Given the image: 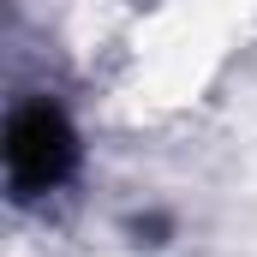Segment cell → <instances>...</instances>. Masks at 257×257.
<instances>
[{
  "mask_svg": "<svg viewBox=\"0 0 257 257\" xmlns=\"http://www.w3.org/2000/svg\"><path fill=\"white\" fill-rule=\"evenodd\" d=\"M0 162H6V197L18 209H48L84 174V132L66 114L60 96L36 90V96H18L6 108Z\"/></svg>",
  "mask_w": 257,
  "mask_h": 257,
  "instance_id": "obj_1",
  "label": "cell"
}]
</instances>
